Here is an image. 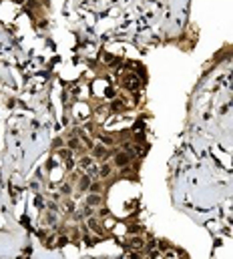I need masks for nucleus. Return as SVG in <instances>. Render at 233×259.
<instances>
[{
  "label": "nucleus",
  "mask_w": 233,
  "mask_h": 259,
  "mask_svg": "<svg viewBox=\"0 0 233 259\" xmlns=\"http://www.w3.org/2000/svg\"><path fill=\"white\" fill-rule=\"evenodd\" d=\"M129 161H131V155H127V153H119L117 157H115L117 167H127V165H129Z\"/></svg>",
  "instance_id": "1"
},
{
  "label": "nucleus",
  "mask_w": 233,
  "mask_h": 259,
  "mask_svg": "<svg viewBox=\"0 0 233 259\" xmlns=\"http://www.w3.org/2000/svg\"><path fill=\"white\" fill-rule=\"evenodd\" d=\"M125 86L127 88H137V86H139V79H137L135 74H129L125 79Z\"/></svg>",
  "instance_id": "2"
},
{
  "label": "nucleus",
  "mask_w": 233,
  "mask_h": 259,
  "mask_svg": "<svg viewBox=\"0 0 233 259\" xmlns=\"http://www.w3.org/2000/svg\"><path fill=\"white\" fill-rule=\"evenodd\" d=\"M129 245L135 247V249H141V247H143V239H141V237H131V239H129Z\"/></svg>",
  "instance_id": "3"
},
{
  "label": "nucleus",
  "mask_w": 233,
  "mask_h": 259,
  "mask_svg": "<svg viewBox=\"0 0 233 259\" xmlns=\"http://www.w3.org/2000/svg\"><path fill=\"white\" fill-rule=\"evenodd\" d=\"M80 167H82V169H91V171H94L93 169V159H88V157L80 159Z\"/></svg>",
  "instance_id": "4"
},
{
  "label": "nucleus",
  "mask_w": 233,
  "mask_h": 259,
  "mask_svg": "<svg viewBox=\"0 0 233 259\" xmlns=\"http://www.w3.org/2000/svg\"><path fill=\"white\" fill-rule=\"evenodd\" d=\"M88 187H91V177H87V175H85V177L80 179V189L85 191V189H88Z\"/></svg>",
  "instance_id": "5"
},
{
  "label": "nucleus",
  "mask_w": 233,
  "mask_h": 259,
  "mask_svg": "<svg viewBox=\"0 0 233 259\" xmlns=\"http://www.w3.org/2000/svg\"><path fill=\"white\" fill-rule=\"evenodd\" d=\"M88 227H91L93 231H97V233H100V231H103V229H100V227H99V223H97V221H94V219H88Z\"/></svg>",
  "instance_id": "6"
},
{
  "label": "nucleus",
  "mask_w": 233,
  "mask_h": 259,
  "mask_svg": "<svg viewBox=\"0 0 233 259\" xmlns=\"http://www.w3.org/2000/svg\"><path fill=\"white\" fill-rule=\"evenodd\" d=\"M94 155H97V157H107V149H105V147H97V149H94Z\"/></svg>",
  "instance_id": "7"
},
{
  "label": "nucleus",
  "mask_w": 233,
  "mask_h": 259,
  "mask_svg": "<svg viewBox=\"0 0 233 259\" xmlns=\"http://www.w3.org/2000/svg\"><path fill=\"white\" fill-rule=\"evenodd\" d=\"M109 173H111V165H103V167H100V171H99V175H100V177H107Z\"/></svg>",
  "instance_id": "8"
},
{
  "label": "nucleus",
  "mask_w": 233,
  "mask_h": 259,
  "mask_svg": "<svg viewBox=\"0 0 233 259\" xmlns=\"http://www.w3.org/2000/svg\"><path fill=\"white\" fill-rule=\"evenodd\" d=\"M99 203H100V197H97V195H93L88 199V205H99Z\"/></svg>",
  "instance_id": "9"
},
{
  "label": "nucleus",
  "mask_w": 233,
  "mask_h": 259,
  "mask_svg": "<svg viewBox=\"0 0 233 259\" xmlns=\"http://www.w3.org/2000/svg\"><path fill=\"white\" fill-rule=\"evenodd\" d=\"M68 147H70V149H79V141H76V139H70V141H68Z\"/></svg>",
  "instance_id": "10"
},
{
  "label": "nucleus",
  "mask_w": 233,
  "mask_h": 259,
  "mask_svg": "<svg viewBox=\"0 0 233 259\" xmlns=\"http://www.w3.org/2000/svg\"><path fill=\"white\" fill-rule=\"evenodd\" d=\"M62 193H70V187H68V185H62Z\"/></svg>",
  "instance_id": "11"
},
{
  "label": "nucleus",
  "mask_w": 233,
  "mask_h": 259,
  "mask_svg": "<svg viewBox=\"0 0 233 259\" xmlns=\"http://www.w3.org/2000/svg\"><path fill=\"white\" fill-rule=\"evenodd\" d=\"M14 2H24V0H14Z\"/></svg>",
  "instance_id": "12"
}]
</instances>
